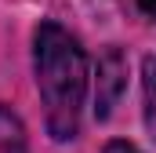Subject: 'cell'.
Masks as SVG:
<instances>
[{
    "mask_svg": "<svg viewBox=\"0 0 156 153\" xmlns=\"http://www.w3.org/2000/svg\"><path fill=\"white\" fill-rule=\"evenodd\" d=\"M33 69H37V91L44 102V120L51 139L55 142L76 139L80 110L87 95L83 47L58 22H40L33 33Z\"/></svg>",
    "mask_w": 156,
    "mask_h": 153,
    "instance_id": "6da1fadb",
    "label": "cell"
},
{
    "mask_svg": "<svg viewBox=\"0 0 156 153\" xmlns=\"http://www.w3.org/2000/svg\"><path fill=\"white\" fill-rule=\"evenodd\" d=\"M138 11H142L145 18H153V22H156V0H138Z\"/></svg>",
    "mask_w": 156,
    "mask_h": 153,
    "instance_id": "5b68a950",
    "label": "cell"
},
{
    "mask_svg": "<svg viewBox=\"0 0 156 153\" xmlns=\"http://www.w3.org/2000/svg\"><path fill=\"white\" fill-rule=\"evenodd\" d=\"M0 153H26V128L18 113H11L0 102Z\"/></svg>",
    "mask_w": 156,
    "mask_h": 153,
    "instance_id": "3957f363",
    "label": "cell"
},
{
    "mask_svg": "<svg viewBox=\"0 0 156 153\" xmlns=\"http://www.w3.org/2000/svg\"><path fill=\"white\" fill-rule=\"evenodd\" d=\"M102 153H138V146H131V142H123V139H113Z\"/></svg>",
    "mask_w": 156,
    "mask_h": 153,
    "instance_id": "277c9868",
    "label": "cell"
},
{
    "mask_svg": "<svg viewBox=\"0 0 156 153\" xmlns=\"http://www.w3.org/2000/svg\"><path fill=\"white\" fill-rule=\"evenodd\" d=\"M98 80H94V113L98 120L113 113V106L120 102V95L127 91V58L120 47H109L102 58H98Z\"/></svg>",
    "mask_w": 156,
    "mask_h": 153,
    "instance_id": "7a4b0ae2",
    "label": "cell"
}]
</instances>
